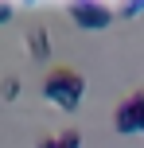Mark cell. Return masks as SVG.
Segmentation results:
<instances>
[{"instance_id": "1", "label": "cell", "mask_w": 144, "mask_h": 148, "mask_svg": "<svg viewBox=\"0 0 144 148\" xmlns=\"http://www.w3.org/2000/svg\"><path fill=\"white\" fill-rule=\"evenodd\" d=\"M82 94H86V78L74 66L47 70V78H43V97H47V101H55L59 109H78Z\"/></svg>"}, {"instance_id": "2", "label": "cell", "mask_w": 144, "mask_h": 148, "mask_svg": "<svg viewBox=\"0 0 144 148\" xmlns=\"http://www.w3.org/2000/svg\"><path fill=\"white\" fill-rule=\"evenodd\" d=\"M113 129L121 136H132V133H144V90L129 94L113 113Z\"/></svg>"}, {"instance_id": "3", "label": "cell", "mask_w": 144, "mask_h": 148, "mask_svg": "<svg viewBox=\"0 0 144 148\" xmlns=\"http://www.w3.org/2000/svg\"><path fill=\"white\" fill-rule=\"evenodd\" d=\"M66 16H70L82 31H101V27H109V20H113V12H109V8L90 4V0H74V4L66 8Z\"/></svg>"}, {"instance_id": "4", "label": "cell", "mask_w": 144, "mask_h": 148, "mask_svg": "<svg viewBox=\"0 0 144 148\" xmlns=\"http://www.w3.org/2000/svg\"><path fill=\"white\" fill-rule=\"evenodd\" d=\"M27 55L35 62H51V35H47V27H31L27 31Z\"/></svg>"}, {"instance_id": "5", "label": "cell", "mask_w": 144, "mask_h": 148, "mask_svg": "<svg viewBox=\"0 0 144 148\" xmlns=\"http://www.w3.org/2000/svg\"><path fill=\"white\" fill-rule=\"evenodd\" d=\"M20 97V78L16 74H4L0 78V101H16Z\"/></svg>"}, {"instance_id": "6", "label": "cell", "mask_w": 144, "mask_h": 148, "mask_svg": "<svg viewBox=\"0 0 144 148\" xmlns=\"http://www.w3.org/2000/svg\"><path fill=\"white\" fill-rule=\"evenodd\" d=\"M59 144L62 148H82V133H78V129H66V133L59 136Z\"/></svg>"}, {"instance_id": "7", "label": "cell", "mask_w": 144, "mask_h": 148, "mask_svg": "<svg viewBox=\"0 0 144 148\" xmlns=\"http://www.w3.org/2000/svg\"><path fill=\"white\" fill-rule=\"evenodd\" d=\"M144 12V0H136V4H125L121 8V16H140Z\"/></svg>"}, {"instance_id": "8", "label": "cell", "mask_w": 144, "mask_h": 148, "mask_svg": "<svg viewBox=\"0 0 144 148\" xmlns=\"http://www.w3.org/2000/svg\"><path fill=\"white\" fill-rule=\"evenodd\" d=\"M39 148H62V144H59V136H43V140H39Z\"/></svg>"}, {"instance_id": "9", "label": "cell", "mask_w": 144, "mask_h": 148, "mask_svg": "<svg viewBox=\"0 0 144 148\" xmlns=\"http://www.w3.org/2000/svg\"><path fill=\"white\" fill-rule=\"evenodd\" d=\"M4 20H12V4H0V23Z\"/></svg>"}]
</instances>
